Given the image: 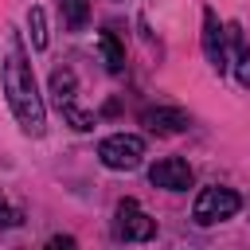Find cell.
Masks as SVG:
<instances>
[{"label":"cell","mask_w":250,"mask_h":250,"mask_svg":"<svg viewBox=\"0 0 250 250\" xmlns=\"http://www.w3.org/2000/svg\"><path fill=\"white\" fill-rule=\"evenodd\" d=\"M59 12H62L70 31H82L90 23V0H59Z\"/></svg>","instance_id":"cell-8"},{"label":"cell","mask_w":250,"mask_h":250,"mask_svg":"<svg viewBox=\"0 0 250 250\" xmlns=\"http://www.w3.org/2000/svg\"><path fill=\"white\" fill-rule=\"evenodd\" d=\"M74 70L70 66H59L55 74H51V94H55V105H62V102H74Z\"/></svg>","instance_id":"cell-9"},{"label":"cell","mask_w":250,"mask_h":250,"mask_svg":"<svg viewBox=\"0 0 250 250\" xmlns=\"http://www.w3.org/2000/svg\"><path fill=\"white\" fill-rule=\"evenodd\" d=\"M238 207H242V195L234 191V188H203L199 195H195V203H191V219L199 223V227H211V223H223V219H230V215H238Z\"/></svg>","instance_id":"cell-2"},{"label":"cell","mask_w":250,"mask_h":250,"mask_svg":"<svg viewBox=\"0 0 250 250\" xmlns=\"http://www.w3.org/2000/svg\"><path fill=\"white\" fill-rule=\"evenodd\" d=\"M141 125L148 133H184L191 125V117L180 105H148V109H141Z\"/></svg>","instance_id":"cell-7"},{"label":"cell","mask_w":250,"mask_h":250,"mask_svg":"<svg viewBox=\"0 0 250 250\" xmlns=\"http://www.w3.org/2000/svg\"><path fill=\"white\" fill-rule=\"evenodd\" d=\"M148 180H152V188H164V191H188L195 176H191V164L184 156H160L148 168Z\"/></svg>","instance_id":"cell-5"},{"label":"cell","mask_w":250,"mask_h":250,"mask_svg":"<svg viewBox=\"0 0 250 250\" xmlns=\"http://www.w3.org/2000/svg\"><path fill=\"white\" fill-rule=\"evenodd\" d=\"M16 223H20V215H16V211L4 203V195H0V227H16Z\"/></svg>","instance_id":"cell-14"},{"label":"cell","mask_w":250,"mask_h":250,"mask_svg":"<svg viewBox=\"0 0 250 250\" xmlns=\"http://www.w3.org/2000/svg\"><path fill=\"white\" fill-rule=\"evenodd\" d=\"M59 109H62V117L70 121V129H78V133H90V129H94V113H86V109H78L74 102H62Z\"/></svg>","instance_id":"cell-12"},{"label":"cell","mask_w":250,"mask_h":250,"mask_svg":"<svg viewBox=\"0 0 250 250\" xmlns=\"http://www.w3.org/2000/svg\"><path fill=\"white\" fill-rule=\"evenodd\" d=\"M203 55H207L215 74H223L230 66V59H227V27L219 23L215 8H203Z\"/></svg>","instance_id":"cell-6"},{"label":"cell","mask_w":250,"mask_h":250,"mask_svg":"<svg viewBox=\"0 0 250 250\" xmlns=\"http://www.w3.org/2000/svg\"><path fill=\"white\" fill-rule=\"evenodd\" d=\"M98 160L113 172H133L145 160V141L137 133H113L98 145Z\"/></svg>","instance_id":"cell-4"},{"label":"cell","mask_w":250,"mask_h":250,"mask_svg":"<svg viewBox=\"0 0 250 250\" xmlns=\"http://www.w3.org/2000/svg\"><path fill=\"white\" fill-rule=\"evenodd\" d=\"M234 74H238V82L250 90V47H238V59H234Z\"/></svg>","instance_id":"cell-13"},{"label":"cell","mask_w":250,"mask_h":250,"mask_svg":"<svg viewBox=\"0 0 250 250\" xmlns=\"http://www.w3.org/2000/svg\"><path fill=\"white\" fill-rule=\"evenodd\" d=\"M4 94H8V105H12L16 121H20V129L31 133V137H39L43 125H47V109H43L31 62L23 55V43L16 35H12V47H8V59H4Z\"/></svg>","instance_id":"cell-1"},{"label":"cell","mask_w":250,"mask_h":250,"mask_svg":"<svg viewBox=\"0 0 250 250\" xmlns=\"http://www.w3.org/2000/svg\"><path fill=\"white\" fill-rule=\"evenodd\" d=\"M152 234H156V219L137 199H121L113 211V238L117 242H148Z\"/></svg>","instance_id":"cell-3"},{"label":"cell","mask_w":250,"mask_h":250,"mask_svg":"<svg viewBox=\"0 0 250 250\" xmlns=\"http://www.w3.org/2000/svg\"><path fill=\"white\" fill-rule=\"evenodd\" d=\"M27 27H31V47H35V51H47V16H43L39 4H31V12H27Z\"/></svg>","instance_id":"cell-11"},{"label":"cell","mask_w":250,"mask_h":250,"mask_svg":"<svg viewBox=\"0 0 250 250\" xmlns=\"http://www.w3.org/2000/svg\"><path fill=\"white\" fill-rule=\"evenodd\" d=\"M98 47H102V55H105V66L117 74L121 66H125V51H121V43H117V35L113 31H102V39H98Z\"/></svg>","instance_id":"cell-10"}]
</instances>
